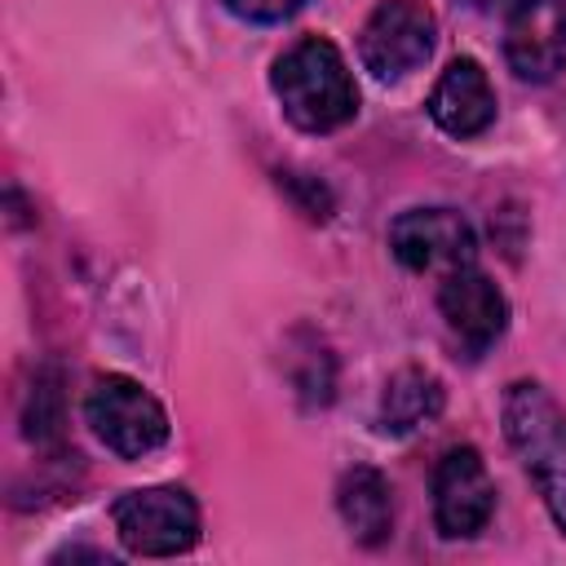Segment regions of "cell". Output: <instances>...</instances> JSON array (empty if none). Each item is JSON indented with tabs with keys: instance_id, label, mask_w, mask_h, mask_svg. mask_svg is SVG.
<instances>
[{
	"instance_id": "obj_1",
	"label": "cell",
	"mask_w": 566,
	"mask_h": 566,
	"mask_svg": "<svg viewBox=\"0 0 566 566\" xmlns=\"http://www.w3.org/2000/svg\"><path fill=\"white\" fill-rule=\"evenodd\" d=\"M270 88L301 133H332L358 115V84L340 49L323 35H305L287 53H279Z\"/></svg>"
},
{
	"instance_id": "obj_2",
	"label": "cell",
	"mask_w": 566,
	"mask_h": 566,
	"mask_svg": "<svg viewBox=\"0 0 566 566\" xmlns=\"http://www.w3.org/2000/svg\"><path fill=\"white\" fill-rule=\"evenodd\" d=\"M504 438L517 451L526 478L535 482L548 517L566 535V411L535 380H513L504 389Z\"/></svg>"
},
{
	"instance_id": "obj_3",
	"label": "cell",
	"mask_w": 566,
	"mask_h": 566,
	"mask_svg": "<svg viewBox=\"0 0 566 566\" xmlns=\"http://www.w3.org/2000/svg\"><path fill=\"white\" fill-rule=\"evenodd\" d=\"M84 420L124 460H142L168 442V416L159 398L119 371L93 380V389L84 394Z\"/></svg>"
},
{
	"instance_id": "obj_4",
	"label": "cell",
	"mask_w": 566,
	"mask_h": 566,
	"mask_svg": "<svg viewBox=\"0 0 566 566\" xmlns=\"http://www.w3.org/2000/svg\"><path fill=\"white\" fill-rule=\"evenodd\" d=\"M115 535L137 557H172L199 539V504L186 486L124 491L111 509Z\"/></svg>"
},
{
	"instance_id": "obj_5",
	"label": "cell",
	"mask_w": 566,
	"mask_h": 566,
	"mask_svg": "<svg viewBox=\"0 0 566 566\" xmlns=\"http://www.w3.org/2000/svg\"><path fill=\"white\" fill-rule=\"evenodd\" d=\"M433 40L438 22L424 0H380L358 31V57L376 80H402L429 62Z\"/></svg>"
},
{
	"instance_id": "obj_6",
	"label": "cell",
	"mask_w": 566,
	"mask_h": 566,
	"mask_svg": "<svg viewBox=\"0 0 566 566\" xmlns=\"http://www.w3.org/2000/svg\"><path fill=\"white\" fill-rule=\"evenodd\" d=\"M495 513V482L486 473V460L478 447H451L442 451L433 469V526L447 539H469L486 531Z\"/></svg>"
},
{
	"instance_id": "obj_7",
	"label": "cell",
	"mask_w": 566,
	"mask_h": 566,
	"mask_svg": "<svg viewBox=\"0 0 566 566\" xmlns=\"http://www.w3.org/2000/svg\"><path fill=\"white\" fill-rule=\"evenodd\" d=\"M389 248L416 274L424 270L451 274L460 265H473L478 239H473V226L455 208H407L389 226Z\"/></svg>"
},
{
	"instance_id": "obj_8",
	"label": "cell",
	"mask_w": 566,
	"mask_h": 566,
	"mask_svg": "<svg viewBox=\"0 0 566 566\" xmlns=\"http://www.w3.org/2000/svg\"><path fill=\"white\" fill-rule=\"evenodd\" d=\"M504 57L531 84L566 71V0H513L504 22Z\"/></svg>"
},
{
	"instance_id": "obj_9",
	"label": "cell",
	"mask_w": 566,
	"mask_h": 566,
	"mask_svg": "<svg viewBox=\"0 0 566 566\" xmlns=\"http://www.w3.org/2000/svg\"><path fill=\"white\" fill-rule=\"evenodd\" d=\"M438 310H442L447 327L464 340L469 354L491 349L509 327V301L478 265H460V270L442 274Z\"/></svg>"
},
{
	"instance_id": "obj_10",
	"label": "cell",
	"mask_w": 566,
	"mask_h": 566,
	"mask_svg": "<svg viewBox=\"0 0 566 566\" xmlns=\"http://www.w3.org/2000/svg\"><path fill=\"white\" fill-rule=\"evenodd\" d=\"M429 119L447 137H478L495 119V88L478 57H451L429 93Z\"/></svg>"
},
{
	"instance_id": "obj_11",
	"label": "cell",
	"mask_w": 566,
	"mask_h": 566,
	"mask_svg": "<svg viewBox=\"0 0 566 566\" xmlns=\"http://www.w3.org/2000/svg\"><path fill=\"white\" fill-rule=\"evenodd\" d=\"M336 509H340V522L349 526V535L367 548L385 544L389 531H394V491H389L385 473L371 469V464H354V469L340 473Z\"/></svg>"
},
{
	"instance_id": "obj_12",
	"label": "cell",
	"mask_w": 566,
	"mask_h": 566,
	"mask_svg": "<svg viewBox=\"0 0 566 566\" xmlns=\"http://www.w3.org/2000/svg\"><path fill=\"white\" fill-rule=\"evenodd\" d=\"M442 380L424 367H398L389 380H385V394H380V424L385 433H416L420 424L438 420L442 411Z\"/></svg>"
},
{
	"instance_id": "obj_13",
	"label": "cell",
	"mask_w": 566,
	"mask_h": 566,
	"mask_svg": "<svg viewBox=\"0 0 566 566\" xmlns=\"http://www.w3.org/2000/svg\"><path fill=\"white\" fill-rule=\"evenodd\" d=\"M27 438L31 442H53L62 433V389H57V371H40L31 394H27Z\"/></svg>"
},
{
	"instance_id": "obj_14",
	"label": "cell",
	"mask_w": 566,
	"mask_h": 566,
	"mask_svg": "<svg viewBox=\"0 0 566 566\" xmlns=\"http://www.w3.org/2000/svg\"><path fill=\"white\" fill-rule=\"evenodd\" d=\"M305 0H226V9L243 22H283L301 9Z\"/></svg>"
}]
</instances>
